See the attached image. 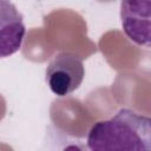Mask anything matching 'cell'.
<instances>
[{
	"label": "cell",
	"instance_id": "obj_1",
	"mask_svg": "<svg viewBox=\"0 0 151 151\" xmlns=\"http://www.w3.org/2000/svg\"><path fill=\"white\" fill-rule=\"evenodd\" d=\"M90 150H151V120L147 116L123 109L92 125L87 134Z\"/></svg>",
	"mask_w": 151,
	"mask_h": 151
},
{
	"label": "cell",
	"instance_id": "obj_2",
	"mask_svg": "<svg viewBox=\"0 0 151 151\" xmlns=\"http://www.w3.org/2000/svg\"><path fill=\"white\" fill-rule=\"evenodd\" d=\"M85 77V67L80 57L71 52H61L53 57L46 67L45 80L50 90L58 97L74 92Z\"/></svg>",
	"mask_w": 151,
	"mask_h": 151
},
{
	"label": "cell",
	"instance_id": "obj_3",
	"mask_svg": "<svg viewBox=\"0 0 151 151\" xmlns=\"http://www.w3.org/2000/svg\"><path fill=\"white\" fill-rule=\"evenodd\" d=\"M151 0H122L120 20L126 37L139 46L150 47Z\"/></svg>",
	"mask_w": 151,
	"mask_h": 151
},
{
	"label": "cell",
	"instance_id": "obj_4",
	"mask_svg": "<svg viewBox=\"0 0 151 151\" xmlns=\"http://www.w3.org/2000/svg\"><path fill=\"white\" fill-rule=\"evenodd\" d=\"M26 33L24 18L11 0H0V59L21 47Z\"/></svg>",
	"mask_w": 151,
	"mask_h": 151
}]
</instances>
